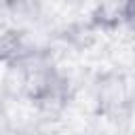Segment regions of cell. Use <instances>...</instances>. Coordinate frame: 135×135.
<instances>
[{
	"mask_svg": "<svg viewBox=\"0 0 135 135\" xmlns=\"http://www.w3.org/2000/svg\"><path fill=\"white\" fill-rule=\"evenodd\" d=\"M95 110L108 120H120L135 112V72L108 70L93 86Z\"/></svg>",
	"mask_w": 135,
	"mask_h": 135,
	"instance_id": "cell-1",
	"label": "cell"
},
{
	"mask_svg": "<svg viewBox=\"0 0 135 135\" xmlns=\"http://www.w3.org/2000/svg\"><path fill=\"white\" fill-rule=\"evenodd\" d=\"M127 0H95L91 11V25L99 30H114L124 25Z\"/></svg>",
	"mask_w": 135,
	"mask_h": 135,
	"instance_id": "cell-2",
	"label": "cell"
},
{
	"mask_svg": "<svg viewBox=\"0 0 135 135\" xmlns=\"http://www.w3.org/2000/svg\"><path fill=\"white\" fill-rule=\"evenodd\" d=\"M124 25L135 34V0H127V6H124Z\"/></svg>",
	"mask_w": 135,
	"mask_h": 135,
	"instance_id": "cell-3",
	"label": "cell"
}]
</instances>
